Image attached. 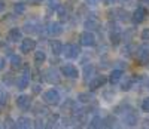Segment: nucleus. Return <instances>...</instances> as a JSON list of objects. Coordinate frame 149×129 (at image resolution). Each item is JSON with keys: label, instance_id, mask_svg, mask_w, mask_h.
Instances as JSON below:
<instances>
[{"label": "nucleus", "instance_id": "24", "mask_svg": "<svg viewBox=\"0 0 149 129\" xmlns=\"http://www.w3.org/2000/svg\"><path fill=\"white\" fill-rule=\"evenodd\" d=\"M10 67L14 68V70H18L22 67V61H21V57L14 54V55H10Z\"/></svg>", "mask_w": 149, "mask_h": 129}, {"label": "nucleus", "instance_id": "43", "mask_svg": "<svg viewBox=\"0 0 149 129\" xmlns=\"http://www.w3.org/2000/svg\"><path fill=\"white\" fill-rule=\"evenodd\" d=\"M143 123H145V125H143V128H148V126H149V120H145Z\"/></svg>", "mask_w": 149, "mask_h": 129}, {"label": "nucleus", "instance_id": "40", "mask_svg": "<svg viewBox=\"0 0 149 129\" xmlns=\"http://www.w3.org/2000/svg\"><path fill=\"white\" fill-rule=\"evenodd\" d=\"M5 9H6V2L5 0H0V14H2Z\"/></svg>", "mask_w": 149, "mask_h": 129}, {"label": "nucleus", "instance_id": "32", "mask_svg": "<svg viewBox=\"0 0 149 129\" xmlns=\"http://www.w3.org/2000/svg\"><path fill=\"white\" fill-rule=\"evenodd\" d=\"M113 97H115V92L113 91H104L103 92V98L106 101H112V99H113Z\"/></svg>", "mask_w": 149, "mask_h": 129}, {"label": "nucleus", "instance_id": "37", "mask_svg": "<svg viewBox=\"0 0 149 129\" xmlns=\"http://www.w3.org/2000/svg\"><path fill=\"white\" fill-rule=\"evenodd\" d=\"M100 2H102V0H85V5H86V6H93V8H94V6H97Z\"/></svg>", "mask_w": 149, "mask_h": 129}, {"label": "nucleus", "instance_id": "10", "mask_svg": "<svg viewBox=\"0 0 149 129\" xmlns=\"http://www.w3.org/2000/svg\"><path fill=\"white\" fill-rule=\"evenodd\" d=\"M146 18H148V9L145 6H139L131 15V19L134 24H142L146 21Z\"/></svg>", "mask_w": 149, "mask_h": 129}, {"label": "nucleus", "instance_id": "19", "mask_svg": "<svg viewBox=\"0 0 149 129\" xmlns=\"http://www.w3.org/2000/svg\"><path fill=\"white\" fill-rule=\"evenodd\" d=\"M122 76H124V71H122V70H119V68H113V70L110 71V74H109V77H107V80H109L110 85H116L118 82H121Z\"/></svg>", "mask_w": 149, "mask_h": 129}, {"label": "nucleus", "instance_id": "21", "mask_svg": "<svg viewBox=\"0 0 149 129\" xmlns=\"http://www.w3.org/2000/svg\"><path fill=\"white\" fill-rule=\"evenodd\" d=\"M94 101V94L86 91V92H81L78 94V102H82V104H90V102Z\"/></svg>", "mask_w": 149, "mask_h": 129}, {"label": "nucleus", "instance_id": "3", "mask_svg": "<svg viewBox=\"0 0 149 129\" xmlns=\"http://www.w3.org/2000/svg\"><path fill=\"white\" fill-rule=\"evenodd\" d=\"M61 54H63V57L66 59H78L81 55V48L74 43H66V45H63Z\"/></svg>", "mask_w": 149, "mask_h": 129}, {"label": "nucleus", "instance_id": "8", "mask_svg": "<svg viewBox=\"0 0 149 129\" xmlns=\"http://www.w3.org/2000/svg\"><path fill=\"white\" fill-rule=\"evenodd\" d=\"M61 73L55 68V67H49L46 71H45V80L49 83V85H58L61 82Z\"/></svg>", "mask_w": 149, "mask_h": 129}, {"label": "nucleus", "instance_id": "35", "mask_svg": "<svg viewBox=\"0 0 149 129\" xmlns=\"http://www.w3.org/2000/svg\"><path fill=\"white\" fill-rule=\"evenodd\" d=\"M140 39L143 42H149V28H145L143 31H142V34H140Z\"/></svg>", "mask_w": 149, "mask_h": 129}, {"label": "nucleus", "instance_id": "38", "mask_svg": "<svg viewBox=\"0 0 149 129\" xmlns=\"http://www.w3.org/2000/svg\"><path fill=\"white\" fill-rule=\"evenodd\" d=\"M40 92H42L40 85H39V83H36V85L33 86V94H36V95H37V94H40Z\"/></svg>", "mask_w": 149, "mask_h": 129}, {"label": "nucleus", "instance_id": "17", "mask_svg": "<svg viewBox=\"0 0 149 129\" xmlns=\"http://www.w3.org/2000/svg\"><path fill=\"white\" fill-rule=\"evenodd\" d=\"M57 10V15L60 18V22L61 21H69L70 18V8L66 6V5H58V8L55 9Z\"/></svg>", "mask_w": 149, "mask_h": 129}, {"label": "nucleus", "instance_id": "9", "mask_svg": "<svg viewBox=\"0 0 149 129\" xmlns=\"http://www.w3.org/2000/svg\"><path fill=\"white\" fill-rule=\"evenodd\" d=\"M60 73L63 76H66L67 79H78L79 77V70L73 64H64V66H61Z\"/></svg>", "mask_w": 149, "mask_h": 129}, {"label": "nucleus", "instance_id": "12", "mask_svg": "<svg viewBox=\"0 0 149 129\" xmlns=\"http://www.w3.org/2000/svg\"><path fill=\"white\" fill-rule=\"evenodd\" d=\"M136 58L140 62V66H146L149 62V46H140L137 48V52H136Z\"/></svg>", "mask_w": 149, "mask_h": 129}, {"label": "nucleus", "instance_id": "33", "mask_svg": "<svg viewBox=\"0 0 149 129\" xmlns=\"http://www.w3.org/2000/svg\"><path fill=\"white\" fill-rule=\"evenodd\" d=\"M5 128H15V120H12V117H8L5 119Z\"/></svg>", "mask_w": 149, "mask_h": 129}, {"label": "nucleus", "instance_id": "23", "mask_svg": "<svg viewBox=\"0 0 149 129\" xmlns=\"http://www.w3.org/2000/svg\"><path fill=\"white\" fill-rule=\"evenodd\" d=\"M58 120H60L58 114H49L48 113V119L45 120V123H48V125H45V128H54V126H57Z\"/></svg>", "mask_w": 149, "mask_h": 129}, {"label": "nucleus", "instance_id": "18", "mask_svg": "<svg viewBox=\"0 0 149 129\" xmlns=\"http://www.w3.org/2000/svg\"><path fill=\"white\" fill-rule=\"evenodd\" d=\"M8 39H9V42H12V43L21 42V40H22V31H21L18 27L10 28L9 33H8Z\"/></svg>", "mask_w": 149, "mask_h": 129}, {"label": "nucleus", "instance_id": "7", "mask_svg": "<svg viewBox=\"0 0 149 129\" xmlns=\"http://www.w3.org/2000/svg\"><path fill=\"white\" fill-rule=\"evenodd\" d=\"M30 79H31V71H30V67H24V71L22 74L17 79V88L19 91H24V89H27L29 85H30Z\"/></svg>", "mask_w": 149, "mask_h": 129}, {"label": "nucleus", "instance_id": "34", "mask_svg": "<svg viewBox=\"0 0 149 129\" xmlns=\"http://www.w3.org/2000/svg\"><path fill=\"white\" fill-rule=\"evenodd\" d=\"M142 110H143L145 113H149V97L142 101Z\"/></svg>", "mask_w": 149, "mask_h": 129}, {"label": "nucleus", "instance_id": "26", "mask_svg": "<svg viewBox=\"0 0 149 129\" xmlns=\"http://www.w3.org/2000/svg\"><path fill=\"white\" fill-rule=\"evenodd\" d=\"M45 61H46V54L43 52V50H36L34 52V64L40 66V64H43Z\"/></svg>", "mask_w": 149, "mask_h": 129}, {"label": "nucleus", "instance_id": "42", "mask_svg": "<svg viewBox=\"0 0 149 129\" xmlns=\"http://www.w3.org/2000/svg\"><path fill=\"white\" fill-rule=\"evenodd\" d=\"M116 0H106V5H113Z\"/></svg>", "mask_w": 149, "mask_h": 129}, {"label": "nucleus", "instance_id": "5", "mask_svg": "<svg viewBox=\"0 0 149 129\" xmlns=\"http://www.w3.org/2000/svg\"><path fill=\"white\" fill-rule=\"evenodd\" d=\"M42 98H43V102L48 106H58L61 101V95L57 89H49V91L43 92Z\"/></svg>", "mask_w": 149, "mask_h": 129}, {"label": "nucleus", "instance_id": "41", "mask_svg": "<svg viewBox=\"0 0 149 129\" xmlns=\"http://www.w3.org/2000/svg\"><path fill=\"white\" fill-rule=\"evenodd\" d=\"M145 88L149 91V79H145Z\"/></svg>", "mask_w": 149, "mask_h": 129}, {"label": "nucleus", "instance_id": "13", "mask_svg": "<svg viewBox=\"0 0 149 129\" xmlns=\"http://www.w3.org/2000/svg\"><path fill=\"white\" fill-rule=\"evenodd\" d=\"M19 49H21L22 54H30V52H33V50L36 49V40H34V39H31V37L22 39Z\"/></svg>", "mask_w": 149, "mask_h": 129}, {"label": "nucleus", "instance_id": "1", "mask_svg": "<svg viewBox=\"0 0 149 129\" xmlns=\"http://www.w3.org/2000/svg\"><path fill=\"white\" fill-rule=\"evenodd\" d=\"M115 114L121 117V122L125 126H136L139 122V114L130 104L122 102L121 106H118L115 108Z\"/></svg>", "mask_w": 149, "mask_h": 129}, {"label": "nucleus", "instance_id": "27", "mask_svg": "<svg viewBox=\"0 0 149 129\" xmlns=\"http://www.w3.org/2000/svg\"><path fill=\"white\" fill-rule=\"evenodd\" d=\"M88 126H90V128H93V129L103 128V117H102V116H94L93 120L90 122V125H88Z\"/></svg>", "mask_w": 149, "mask_h": 129}, {"label": "nucleus", "instance_id": "22", "mask_svg": "<svg viewBox=\"0 0 149 129\" xmlns=\"http://www.w3.org/2000/svg\"><path fill=\"white\" fill-rule=\"evenodd\" d=\"M49 48H51V52L52 55H60L61 54V50H63V45H61L60 40H52L51 43H49Z\"/></svg>", "mask_w": 149, "mask_h": 129}, {"label": "nucleus", "instance_id": "11", "mask_svg": "<svg viewBox=\"0 0 149 129\" xmlns=\"http://www.w3.org/2000/svg\"><path fill=\"white\" fill-rule=\"evenodd\" d=\"M107 82V77L106 76H103V74H95L93 79L88 82V86H90V91H95V89H98V88H102V86H104V83Z\"/></svg>", "mask_w": 149, "mask_h": 129}, {"label": "nucleus", "instance_id": "6", "mask_svg": "<svg viewBox=\"0 0 149 129\" xmlns=\"http://www.w3.org/2000/svg\"><path fill=\"white\" fill-rule=\"evenodd\" d=\"M95 43H97V39H95L94 31L85 30L84 33H81V36H79V45H81V46L93 48V46H95Z\"/></svg>", "mask_w": 149, "mask_h": 129}, {"label": "nucleus", "instance_id": "29", "mask_svg": "<svg viewBox=\"0 0 149 129\" xmlns=\"http://www.w3.org/2000/svg\"><path fill=\"white\" fill-rule=\"evenodd\" d=\"M133 83H134V79H133V77H127V80L122 82L121 89H122V91H130V89L133 88Z\"/></svg>", "mask_w": 149, "mask_h": 129}, {"label": "nucleus", "instance_id": "36", "mask_svg": "<svg viewBox=\"0 0 149 129\" xmlns=\"http://www.w3.org/2000/svg\"><path fill=\"white\" fill-rule=\"evenodd\" d=\"M34 123H36V125H33L34 128H45V120H43V119H40V117H37Z\"/></svg>", "mask_w": 149, "mask_h": 129}, {"label": "nucleus", "instance_id": "16", "mask_svg": "<svg viewBox=\"0 0 149 129\" xmlns=\"http://www.w3.org/2000/svg\"><path fill=\"white\" fill-rule=\"evenodd\" d=\"M97 74V70L93 64H85L84 66V82L88 85V82L93 79V77Z\"/></svg>", "mask_w": 149, "mask_h": 129}, {"label": "nucleus", "instance_id": "20", "mask_svg": "<svg viewBox=\"0 0 149 129\" xmlns=\"http://www.w3.org/2000/svg\"><path fill=\"white\" fill-rule=\"evenodd\" d=\"M15 128L18 129H29V128H33V122L26 117V116H21V117H18L15 120Z\"/></svg>", "mask_w": 149, "mask_h": 129}, {"label": "nucleus", "instance_id": "15", "mask_svg": "<svg viewBox=\"0 0 149 129\" xmlns=\"http://www.w3.org/2000/svg\"><path fill=\"white\" fill-rule=\"evenodd\" d=\"M84 28H85V30H88V31H97V30H100V28H102V24H100V21H98L97 18L90 17L88 19L84 22Z\"/></svg>", "mask_w": 149, "mask_h": 129}, {"label": "nucleus", "instance_id": "30", "mask_svg": "<svg viewBox=\"0 0 149 129\" xmlns=\"http://www.w3.org/2000/svg\"><path fill=\"white\" fill-rule=\"evenodd\" d=\"M14 12H15V14H18V15H22L24 12H26V3H22V2L15 3L14 5Z\"/></svg>", "mask_w": 149, "mask_h": 129}, {"label": "nucleus", "instance_id": "4", "mask_svg": "<svg viewBox=\"0 0 149 129\" xmlns=\"http://www.w3.org/2000/svg\"><path fill=\"white\" fill-rule=\"evenodd\" d=\"M43 30H45V33L49 37H58V36L63 34V31H64V28H63V25H61L60 21H49Z\"/></svg>", "mask_w": 149, "mask_h": 129}, {"label": "nucleus", "instance_id": "44", "mask_svg": "<svg viewBox=\"0 0 149 129\" xmlns=\"http://www.w3.org/2000/svg\"><path fill=\"white\" fill-rule=\"evenodd\" d=\"M142 2H143L145 5H149V0H142Z\"/></svg>", "mask_w": 149, "mask_h": 129}, {"label": "nucleus", "instance_id": "31", "mask_svg": "<svg viewBox=\"0 0 149 129\" xmlns=\"http://www.w3.org/2000/svg\"><path fill=\"white\" fill-rule=\"evenodd\" d=\"M6 104H8V94H6V91L0 89V110H2Z\"/></svg>", "mask_w": 149, "mask_h": 129}, {"label": "nucleus", "instance_id": "2", "mask_svg": "<svg viewBox=\"0 0 149 129\" xmlns=\"http://www.w3.org/2000/svg\"><path fill=\"white\" fill-rule=\"evenodd\" d=\"M40 28H42L40 19L37 18V17H30V19H27L26 22H24L22 31L24 33H29V34H39L40 33Z\"/></svg>", "mask_w": 149, "mask_h": 129}, {"label": "nucleus", "instance_id": "25", "mask_svg": "<svg viewBox=\"0 0 149 129\" xmlns=\"http://www.w3.org/2000/svg\"><path fill=\"white\" fill-rule=\"evenodd\" d=\"M113 14L118 15V19H119V21H130V19H131V15L128 14L127 10H124V9H115Z\"/></svg>", "mask_w": 149, "mask_h": 129}, {"label": "nucleus", "instance_id": "28", "mask_svg": "<svg viewBox=\"0 0 149 129\" xmlns=\"http://www.w3.org/2000/svg\"><path fill=\"white\" fill-rule=\"evenodd\" d=\"M33 113H34V114H37V116H40V114L48 116V108H46V107H43V106L40 104V102H37V104H34Z\"/></svg>", "mask_w": 149, "mask_h": 129}, {"label": "nucleus", "instance_id": "14", "mask_svg": "<svg viewBox=\"0 0 149 129\" xmlns=\"http://www.w3.org/2000/svg\"><path fill=\"white\" fill-rule=\"evenodd\" d=\"M17 107L22 111H27L31 107V98L29 95H19L17 98Z\"/></svg>", "mask_w": 149, "mask_h": 129}, {"label": "nucleus", "instance_id": "39", "mask_svg": "<svg viewBox=\"0 0 149 129\" xmlns=\"http://www.w3.org/2000/svg\"><path fill=\"white\" fill-rule=\"evenodd\" d=\"M5 66H6V61H5V58H3V57H0V71H3Z\"/></svg>", "mask_w": 149, "mask_h": 129}]
</instances>
